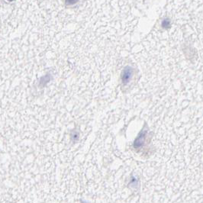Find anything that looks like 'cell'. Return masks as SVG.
<instances>
[{
  "mask_svg": "<svg viewBox=\"0 0 203 203\" xmlns=\"http://www.w3.org/2000/svg\"><path fill=\"white\" fill-rule=\"evenodd\" d=\"M144 134V131H142V132L139 134V136L138 137V138L135 140L134 144V147L138 148V147H141L142 144H143L144 141V136H145V134Z\"/></svg>",
  "mask_w": 203,
  "mask_h": 203,
  "instance_id": "cell-1",
  "label": "cell"
}]
</instances>
